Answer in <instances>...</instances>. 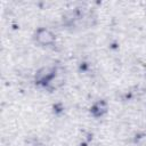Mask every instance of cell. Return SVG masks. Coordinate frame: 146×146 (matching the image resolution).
<instances>
[{
    "label": "cell",
    "mask_w": 146,
    "mask_h": 146,
    "mask_svg": "<svg viewBox=\"0 0 146 146\" xmlns=\"http://www.w3.org/2000/svg\"><path fill=\"white\" fill-rule=\"evenodd\" d=\"M35 38H36V41L40 44H42V46L51 44L55 41V35L49 30H46V29L38 30L36 31V34H35Z\"/></svg>",
    "instance_id": "cell-1"
},
{
    "label": "cell",
    "mask_w": 146,
    "mask_h": 146,
    "mask_svg": "<svg viewBox=\"0 0 146 146\" xmlns=\"http://www.w3.org/2000/svg\"><path fill=\"white\" fill-rule=\"evenodd\" d=\"M54 75V70L49 68V67H44L42 71H40L38 73V80L40 82H48Z\"/></svg>",
    "instance_id": "cell-2"
}]
</instances>
